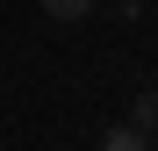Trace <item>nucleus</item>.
<instances>
[{
  "label": "nucleus",
  "mask_w": 158,
  "mask_h": 151,
  "mask_svg": "<svg viewBox=\"0 0 158 151\" xmlns=\"http://www.w3.org/2000/svg\"><path fill=\"white\" fill-rule=\"evenodd\" d=\"M36 7H43L50 22H86V15H94V0H36Z\"/></svg>",
  "instance_id": "f03ea898"
},
{
  "label": "nucleus",
  "mask_w": 158,
  "mask_h": 151,
  "mask_svg": "<svg viewBox=\"0 0 158 151\" xmlns=\"http://www.w3.org/2000/svg\"><path fill=\"white\" fill-rule=\"evenodd\" d=\"M129 122H137L144 137H158V86H144V94H137V115H129Z\"/></svg>",
  "instance_id": "7ed1b4c3"
},
{
  "label": "nucleus",
  "mask_w": 158,
  "mask_h": 151,
  "mask_svg": "<svg viewBox=\"0 0 158 151\" xmlns=\"http://www.w3.org/2000/svg\"><path fill=\"white\" fill-rule=\"evenodd\" d=\"M101 151H151V137L137 130V122H115V130L101 137Z\"/></svg>",
  "instance_id": "f257e3e1"
}]
</instances>
